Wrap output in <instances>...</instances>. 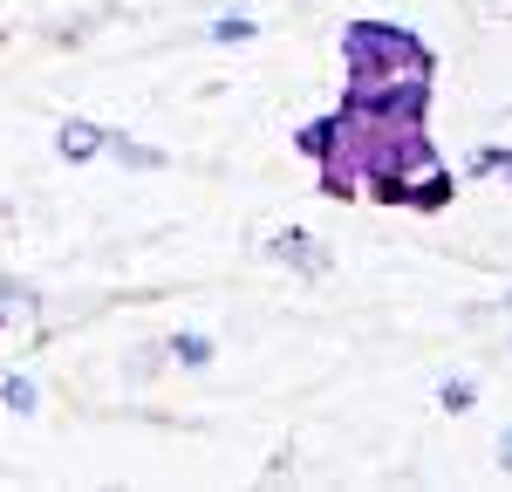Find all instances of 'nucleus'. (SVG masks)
I'll return each mask as SVG.
<instances>
[{
  "instance_id": "11",
  "label": "nucleus",
  "mask_w": 512,
  "mask_h": 492,
  "mask_svg": "<svg viewBox=\"0 0 512 492\" xmlns=\"http://www.w3.org/2000/svg\"><path fill=\"white\" fill-rule=\"evenodd\" d=\"M437 410H451V417L478 410V383L472 376H444V383H437Z\"/></svg>"
},
{
  "instance_id": "7",
  "label": "nucleus",
  "mask_w": 512,
  "mask_h": 492,
  "mask_svg": "<svg viewBox=\"0 0 512 492\" xmlns=\"http://www.w3.org/2000/svg\"><path fill=\"white\" fill-rule=\"evenodd\" d=\"M35 315H41V294L28 281H14V274H0V328L35 322Z\"/></svg>"
},
{
  "instance_id": "6",
  "label": "nucleus",
  "mask_w": 512,
  "mask_h": 492,
  "mask_svg": "<svg viewBox=\"0 0 512 492\" xmlns=\"http://www.w3.org/2000/svg\"><path fill=\"white\" fill-rule=\"evenodd\" d=\"M164 363H178V369H212V363H219V342H212L205 328H178V335H164Z\"/></svg>"
},
{
  "instance_id": "2",
  "label": "nucleus",
  "mask_w": 512,
  "mask_h": 492,
  "mask_svg": "<svg viewBox=\"0 0 512 492\" xmlns=\"http://www.w3.org/2000/svg\"><path fill=\"white\" fill-rule=\"evenodd\" d=\"M451 199H458V178H451L437 158L410 164V171L396 178V192H390V205H403V212H444Z\"/></svg>"
},
{
  "instance_id": "12",
  "label": "nucleus",
  "mask_w": 512,
  "mask_h": 492,
  "mask_svg": "<svg viewBox=\"0 0 512 492\" xmlns=\"http://www.w3.org/2000/svg\"><path fill=\"white\" fill-rule=\"evenodd\" d=\"M499 465H506V472H512V424H506V431H499Z\"/></svg>"
},
{
  "instance_id": "5",
  "label": "nucleus",
  "mask_w": 512,
  "mask_h": 492,
  "mask_svg": "<svg viewBox=\"0 0 512 492\" xmlns=\"http://www.w3.org/2000/svg\"><path fill=\"white\" fill-rule=\"evenodd\" d=\"M103 158H117L123 171H164V151L158 144H144V137H130V130H110V123H103Z\"/></svg>"
},
{
  "instance_id": "1",
  "label": "nucleus",
  "mask_w": 512,
  "mask_h": 492,
  "mask_svg": "<svg viewBox=\"0 0 512 492\" xmlns=\"http://www.w3.org/2000/svg\"><path fill=\"white\" fill-rule=\"evenodd\" d=\"M335 48H342V69H349L342 96H383L403 76H437V55L396 21H342Z\"/></svg>"
},
{
  "instance_id": "3",
  "label": "nucleus",
  "mask_w": 512,
  "mask_h": 492,
  "mask_svg": "<svg viewBox=\"0 0 512 492\" xmlns=\"http://www.w3.org/2000/svg\"><path fill=\"white\" fill-rule=\"evenodd\" d=\"M267 260H280L287 274H301V281H321L335 260H328V246L308 233V226H280L274 240H267Z\"/></svg>"
},
{
  "instance_id": "8",
  "label": "nucleus",
  "mask_w": 512,
  "mask_h": 492,
  "mask_svg": "<svg viewBox=\"0 0 512 492\" xmlns=\"http://www.w3.org/2000/svg\"><path fill=\"white\" fill-rule=\"evenodd\" d=\"M0 404L14 410V417H35L41 410V383L28 369H0Z\"/></svg>"
},
{
  "instance_id": "4",
  "label": "nucleus",
  "mask_w": 512,
  "mask_h": 492,
  "mask_svg": "<svg viewBox=\"0 0 512 492\" xmlns=\"http://www.w3.org/2000/svg\"><path fill=\"white\" fill-rule=\"evenodd\" d=\"M55 158H62V164L103 158V123H96V117H62V123H55Z\"/></svg>"
},
{
  "instance_id": "9",
  "label": "nucleus",
  "mask_w": 512,
  "mask_h": 492,
  "mask_svg": "<svg viewBox=\"0 0 512 492\" xmlns=\"http://www.w3.org/2000/svg\"><path fill=\"white\" fill-rule=\"evenodd\" d=\"M260 35V21L253 14H239V7H226V14H212L205 21V41H219V48H239V41H253Z\"/></svg>"
},
{
  "instance_id": "10",
  "label": "nucleus",
  "mask_w": 512,
  "mask_h": 492,
  "mask_svg": "<svg viewBox=\"0 0 512 492\" xmlns=\"http://www.w3.org/2000/svg\"><path fill=\"white\" fill-rule=\"evenodd\" d=\"M328 144H335V110H328V117H315V123H301V130H294V151H301V158L315 164L321 151H328Z\"/></svg>"
},
{
  "instance_id": "13",
  "label": "nucleus",
  "mask_w": 512,
  "mask_h": 492,
  "mask_svg": "<svg viewBox=\"0 0 512 492\" xmlns=\"http://www.w3.org/2000/svg\"><path fill=\"white\" fill-rule=\"evenodd\" d=\"M499 308H506V322H512V294H506V301H499Z\"/></svg>"
}]
</instances>
